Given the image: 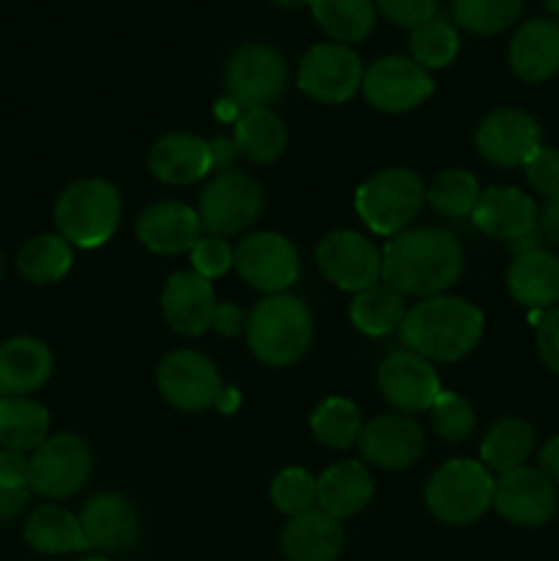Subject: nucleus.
Here are the masks:
<instances>
[{
  "mask_svg": "<svg viewBox=\"0 0 559 561\" xmlns=\"http://www.w3.org/2000/svg\"><path fill=\"white\" fill-rule=\"evenodd\" d=\"M532 449H535V431H532L529 422L507 416L486 433L480 444V458L486 469L507 474V471L521 469L526 463Z\"/></svg>",
  "mask_w": 559,
  "mask_h": 561,
  "instance_id": "nucleus-32",
  "label": "nucleus"
},
{
  "mask_svg": "<svg viewBox=\"0 0 559 561\" xmlns=\"http://www.w3.org/2000/svg\"><path fill=\"white\" fill-rule=\"evenodd\" d=\"M263 208V192L258 181L250 175L236 173H219L212 184L203 190L201 203H197V217H201V228L208 236H236L241 230L250 228L258 219Z\"/></svg>",
  "mask_w": 559,
  "mask_h": 561,
  "instance_id": "nucleus-10",
  "label": "nucleus"
},
{
  "mask_svg": "<svg viewBox=\"0 0 559 561\" xmlns=\"http://www.w3.org/2000/svg\"><path fill=\"white\" fill-rule=\"evenodd\" d=\"M411 58L422 66V69H444L455 60L460 49V36L455 31L453 22L433 16V20L422 22L411 31L409 36Z\"/></svg>",
  "mask_w": 559,
  "mask_h": 561,
  "instance_id": "nucleus-37",
  "label": "nucleus"
},
{
  "mask_svg": "<svg viewBox=\"0 0 559 561\" xmlns=\"http://www.w3.org/2000/svg\"><path fill=\"white\" fill-rule=\"evenodd\" d=\"M378 389L392 409L403 414L431 411L442 394V381L425 356L414 351H392L378 367Z\"/></svg>",
  "mask_w": 559,
  "mask_h": 561,
  "instance_id": "nucleus-16",
  "label": "nucleus"
},
{
  "mask_svg": "<svg viewBox=\"0 0 559 561\" xmlns=\"http://www.w3.org/2000/svg\"><path fill=\"white\" fill-rule=\"evenodd\" d=\"M121 222V195L110 181L82 179L55 203V225L69 244L93 250L113 239Z\"/></svg>",
  "mask_w": 559,
  "mask_h": 561,
  "instance_id": "nucleus-4",
  "label": "nucleus"
},
{
  "mask_svg": "<svg viewBox=\"0 0 559 561\" xmlns=\"http://www.w3.org/2000/svg\"><path fill=\"white\" fill-rule=\"evenodd\" d=\"M540 228L543 233H546V239L559 247V195L546 197V203H543Z\"/></svg>",
  "mask_w": 559,
  "mask_h": 561,
  "instance_id": "nucleus-49",
  "label": "nucleus"
},
{
  "mask_svg": "<svg viewBox=\"0 0 559 561\" xmlns=\"http://www.w3.org/2000/svg\"><path fill=\"white\" fill-rule=\"evenodd\" d=\"M25 540L33 551L49 553H75L85 548L80 518L58 504H42L33 510L25 520Z\"/></svg>",
  "mask_w": 559,
  "mask_h": 561,
  "instance_id": "nucleus-29",
  "label": "nucleus"
},
{
  "mask_svg": "<svg viewBox=\"0 0 559 561\" xmlns=\"http://www.w3.org/2000/svg\"><path fill=\"white\" fill-rule=\"evenodd\" d=\"M244 334L255 359L269 367H288L310 348L312 312L296 296H266L247 316Z\"/></svg>",
  "mask_w": 559,
  "mask_h": 561,
  "instance_id": "nucleus-3",
  "label": "nucleus"
},
{
  "mask_svg": "<svg viewBox=\"0 0 559 561\" xmlns=\"http://www.w3.org/2000/svg\"><path fill=\"white\" fill-rule=\"evenodd\" d=\"M524 0H453V14L475 36H497L521 16Z\"/></svg>",
  "mask_w": 559,
  "mask_h": 561,
  "instance_id": "nucleus-39",
  "label": "nucleus"
},
{
  "mask_svg": "<svg viewBox=\"0 0 559 561\" xmlns=\"http://www.w3.org/2000/svg\"><path fill=\"white\" fill-rule=\"evenodd\" d=\"M360 453L367 463L378 469H406L417 463L420 455L425 453V436L422 427L406 414H381L362 425Z\"/></svg>",
  "mask_w": 559,
  "mask_h": 561,
  "instance_id": "nucleus-19",
  "label": "nucleus"
},
{
  "mask_svg": "<svg viewBox=\"0 0 559 561\" xmlns=\"http://www.w3.org/2000/svg\"><path fill=\"white\" fill-rule=\"evenodd\" d=\"M148 168L162 184L184 186L201 181L214 168L212 146L190 131L162 135L148 151Z\"/></svg>",
  "mask_w": 559,
  "mask_h": 561,
  "instance_id": "nucleus-23",
  "label": "nucleus"
},
{
  "mask_svg": "<svg viewBox=\"0 0 559 561\" xmlns=\"http://www.w3.org/2000/svg\"><path fill=\"white\" fill-rule=\"evenodd\" d=\"M31 491L27 488H3L0 485V524L20 518L22 510L27 507Z\"/></svg>",
  "mask_w": 559,
  "mask_h": 561,
  "instance_id": "nucleus-47",
  "label": "nucleus"
},
{
  "mask_svg": "<svg viewBox=\"0 0 559 561\" xmlns=\"http://www.w3.org/2000/svg\"><path fill=\"white\" fill-rule=\"evenodd\" d=\"M540 471L551 482H559V436L548 438L540 449Z\"/></svg>",
  "mask_w": 559,
  "mask_h": 561,
  "instance_id": "nucleus-50",
  "label": "nucleus"
},
{
  "mask_svg": "<svg viewBox=\"0 0 559 561\" xmlns=\"http://www.w3.org/2000/svg\"><path fill=\"white\" fill-rule=\"evenodd\" d=\"M471 222L491 239L518 244V241L535 236L540 211H537L535 201L515 186H491L477 201Z\"/></svg>",
  "mask_w": 559,
  "mask_h": 561,
  "instance_id": "nucleus-20",
  "label": "nucleus"
},
{
  "mask_svg": "<svg viewBox=\"0 0 559 561\" xmlns=\"http://www.w3.org/2000/svg\"><path fill=\"white\" fill-rule=\"evenodd\" d=\"M362 91L381 113H409L433 96V80L414 58L387 55L365 71Z\"/></svg>",
  "mask_w": 559,
  "mask_h": 561,
  "instance_id": "nucleus-13",
  "label": "nucleus"
},
{
  "mask_svg": "<svg viewBox=\"0 0 559 561\" xmlns=\"http://www.w3.org/2000/svg\"><path fill=\"white\" fill-rule=\"evenodd\" d=\"M310 427L321 444L332 449H345L360 438L362 414L351 400L327 398L310 416Z\"/></svg>",
  "mask_w": 559,
  "mask_h": 561,
  "instance_id": "nucleus-38",
  "label": "nucleus"
},
{
  "mask_svg": "<svg viewBox=\"0 0 559 561\" xmlns=\"http://www.w3.org/2000/svg\"><path fill=\"white\" fill-rule=\"evenodd\" d=\"M406 299L392 285H373L360 290L351 301V323L367 337H384L392 329H398L406 318Z\"/></svg>",
  "mask_w": 559,
  "mask_h": 561,
  "instance_id": "nucleus-33",
  "label": "nucleus"
},
{
  "mask_svg": "<svg viewBox=\"0 0 559 561\" xmlns=\"http://www.w3.org/2000/svg\"><path fill=\"white\" fill-rule=\"evenodd\" d=\"M77 518H80L85 548L93 551L124 553L140 540V513L121 493H99L88 499Z\"/></svg>",
  "mask_w": 559,
  "mask_h": 561,
  "instance_id": "nucleus-18",
  "label": "nucleus"
},
{
  "mask_svg": "<svg viewBox=\"0 0 559 561\" xmlns=\"http://www.w3.org/2000/svg\"><path fill=\"white\" fill-rule=\"evenodd\" d=\"M373 5L384 20L409 31L436 16V0H373Z\"/></svg>",
  "mask_w": 559,
  "mask_h": 561,
  "instance_id": "nucleus-43",
  "label": "nucleus"
},
{
  "mask_svg": "<svg viewBox=\"0 0 559 561\" xmlns=\"http://www.w3.org/2000/svg\"><path fill=\"white\" fill-rule=\"evenodd\" d=\"M239 277L263 294H285L299 279L301 261L296 247L280 233H252L239 241L233 252Z\"/></svg>",
  "mask_w": 559,
  "mask_h": 561,
  "instance_id": "nucleus-11",
  "label": "nucleus"
},
{
  "mask_svg": "<svg viewBox=\"0 0 559 561\" xmlns=\"http://www.w3.org/2000/svg\"><path fill=\"white\" fill-rule=\"evenodd\" d=\"M373 499V480L360 460L334 463L318 477V510L343 520L362 513Z\"/></svg>",
  "mask_w": 559,
  "mask_h": 561,
  "instance_id": "nucleus-28",
  "label": "nucleus"
},
{
  "mask_svg": "<svg viewBox=\"0 0 559 561\" xmlns=\"http://www.w3.org/2000/svg\"><path fill=\"white\" fill-rule=\"evenodd\" d=\"M272 3L277 5V9L294 11V9H301V5H310V0H272Z\"/></svg>",
  "mask_w": 559,
  "mask_h": 561,
  "instance_id": "nucleus-52",
  "label": "nucleus"
},
{
  "mask_svg": "<svg viewBox=\"0 0 559 561\" xmlns=\"http://www.w3.org/2000/svg\"><path fill=\"white\" fill-rule=\"evenodd\" d=\"M157 387L173 409L197 414L219 403L225 394L217 365L201 351H170L157 367Z\"/></svg>",
  "mask_w": 559,
  "mask_h": 561,
  "instance_id": "nucleus-9",
  "label": "nucleus"
},
{
  "mask_svg": "<svg viewBox=\"0 0 559 561\" xmlns=\"http://www.w3.org/2000/svg\"><path fill=\"white\" fill-rule=\"evenodd\" d=\"M162 312L173 332L184 337H201L214 327V316H217L212 283L195 272H175L164 283Z\"/></svg>",
  "mask_w": 559,
  "mask_h": 561,
  "instance_id": "nucleus-21",
  "label": "nucleus"
},
{
  "mask_svg": "<svg viewBox=\"0 0 559 561\" xmlns=\"http://www.w3.org/2000/svg\"><path fill=\"white\" fill-rule=\"evenodd\" d=\"M49 438V414L31 398H0V447L27 453Z\"/></svg>",
  "mask_w": 559,
  "mask_h": 561,
  "instance_id": "nucleus-31",
  "label": "nucleus"
},
{
  "mask_svg": "<svg viewBox=\"0 0 559 561\" xmlns=\"http://www.w3.org/2000/svg\"><path fill=\"white\" fill-rule=\"evenodd\" d=\"M80 561H110V559H104V557H82Z\"/></svg>",
  "mask_w": 559,
  "mask_h": 561,
  "instance_id": "nucleus-54",
  "label": "nucleus"
},
{
  "mask_svg": "<svg viewBox=\"0 0 559 561\" xmlns=\"http://www.w3.org/2000/svg\"><path fill=\"white\" fill-rule=\"evenodd\" d=\"M486 316L458 296H431L406 312L400 337L427 362H458L480 343Z\"/></svg>",
  "mask_w": 559,
  "mask_h": 561,
  "instance_id": "nucleus-2",
  "label": "nucleus"
},
{
  "mask_svg": "<svg viewBox=\"0 0 559 561\" xmlns=\"http://www.w3.org/2000/svg\"><path fill=\"white\" fill-rule=\"evenodd\" d=\"M493 507L504 520L524 529H537L548 524L557 513V491L554 482L537 469L507 471L493 485Z\"/></svg>",
  "mask_w": 559,
  "mask_h": 561,
  "instance_id": "nucleus-17",
  "label": "nucleus"
},
{
  "mask_svg": "<svg viewBox=\"0 0 559 561\" xmlns=\"http://www.w3.org/2000/svg\"><path fill=\"white\" fill-rule=\"evenodd\" d=\"M475 142L486 162L497 168H524L540 148V126L524 110L502 107L482 118Z\"/></svg>",
  "mask_w": 559,
  "mask_h": 561,
  "instance_id": "nucleus-15",
  "label": "nucleus"
},
{
  "mask_svg": "<svg viewBox=\"0 0 559 561\" xmlns=\"http://www.w3.org/2000/svg\"><path fill=\"white\" fill-rule=\"evenodd\" d=\"M464 272V250L447 230L414 228L392 236L381 255V277L403 296H442Z\"/></svg>",
  "mask_w": 559,
  "mask_h": 561,
  "instance_id": "nucleus-1",
  "label": "nucleus"
},
{
  "mask_svg": "<svg viewBox=\"0 0 559 561\" xmlns=\"http://www.w3.org/2000/svg\"><path fill=\"white\" fill-rule=\"evenodd\" d=\"M526 181L532 184V190L540 192V195L554 197L559 195V151L557 148L540 146L535 151V157L524 164Z\"/></svg>",
  "mask_w": 559,
  "mask_h": 561,
  "instance_id": "nucleus-44",
  "label": "nucleus"
},
{
  "mask_svg": "<svg viewBox=\"0 0 559 561\" xmlns=\"http://www.w3.org/2000/svg\"><path fill=\"white\" fill-rule=\"evenodd\" d=\"M497 480L482 463L469 458H455L438 466L425 485V504L447 526L475 524L493 504Z\"/></svg>",
  "mask_w": 559,
  "mask_h": 561,
  "instance_id": "nucleus-5",
  "label": "nucleus"
},
{
  "mask_svg": "<svg viewBox=\"0 0 559 561\" xmlns=\"http://www.w3.org/2000/svg\"><path fill=\"white\" fill-rule=\"evenodd\" d=\"M27 458L25 453L0 449V485L3 488H27Z\"/></svg>",
  "mask_w": 559,
  "mask_h": 561,
  "instance_id": "nucleus-46",
  "label": "nucleus"
},
{
  "mask_svg": "<svg viewBox=\"0 0 559 561\" xmlns=\"http://www.w3.org/2000/svg\"><path fill=\"white\" fill-rule=\"evenodd\" d=\"M201 217L190 206L175 201H159L137 219V239L157 255H181L201 239Z\"/></svg>",
  "mask_w": 559,
  "mask_h": 561,
  "instance_id": "nucleus-22",
  "label": "nucleus"
},
{
  "mask_svg": "<svg viewBox=\"0 0 559 561\" xmlns=\"http://www.w3.org/2000/svg\"><path fill=\"white\" fill-rule=\"evenodd\" d=\"M53 376V351L36 337H11L0 345V398H27Z\"/></svg>",
  "mask_w": 559,
  "mask_h": 561,
  "instance_id": "nucleus-25",
  "label": "nucleus"
},
{
  "mask_svg": "<svg viewBox=\"0 0 559 561\" xmlns=\"http://www.w3.org/2000/svg\"><path fill=\"white\" fill-rule=\"evenodd\" d=\"M71 244L60 233L33 236L16 255V268L33 285H49L71 268Z\"/></svg>",
  "mask_w": 559,
  "mask_h": 561,
  "instance_id": "nucleus-35",
  "label": "nucleus"
},
{
  "mask_svg": "<svg viewBox=\"0 0 559 561\" xmlns=\"http://www.w3.org/2000/svg\"><path fill=\"white\" fill-rule=\"evenodd\" d=\"M272 502L280 513L296 518L318 504V480L305 469H285L272 482Z\"/></svg>",
  "mask_w": 559,
  "mask_h": 561,
  "instance_id": "nucleus-40",
  "label": "nucleus"
},
{
  "mask_svg": "<svg viewBox=\"0 0 559 561\" xmlns=\"http://www.w3.org/2000/svg\"><path fill=\"white\" fill-rule=\"evenodd\" d=\"M318 268L340 290H367L381 277V255L376 247L354 230H334L323 236L316 250Z\"/></svg>",
  "mask_w": 559,
  "mask_h": 561,
  "instance_id": "nucleus-14",
  "label": "nucleus"
},
{
  "mask_svg": "<svg viewBox=\"0 0 559 561\" xmlns=\"http://www.w3.org/2000/svg\"><path fill=\"white\" fill-rule=\"evenodd\" d=\"M280 548L288 561H338L345 548L343 524L316 507L285 524Z\"/></svg>",
  "mask_w": 559,
  "mask_h": 561,
  "instance_id": "nucleus-24",
  "label": "nucleus"
},
{
  "mask_svg": "<svg viewBox=\"0 0 559 561\" xmlns=\"http://www.w3.org/2000/svg\"><path fill=\"white\" fill-rule=\"evenodd\" d=\"M214 329L225 337H236L239 332L247 329V316L241 307L236 305H217V316H214Z\"/></svg>",
  "mask_w": 559,
  "mask_h": 561,
  "instance_id": "nucleus-48",
  "label": "nucleus"
},
{
  "mask_svg": "<svg viewBox=\"0 0 559 561\" xmlns=\"http://www.w3.org/2000/svg\"><path fill=\"white\" fill-rule=\"evenodd\" d=\"M233 142L250 162L269 164L283 157L288 135H285V124L274 110L250 107L236 118Z\"/></svg>",
  "mask_w": 559,
  "mask_h": 561,
  "instance_id": "nucleus-30",
  "label": "nucleus"
},
{
  "mask_svg": "<svg viewBox=\"0 0 559 561\" xmlns=\"http://www.w3.org/2000/svg\"><path fill=\"white\" fill-rule=\"evenodd\" d=\"M475 409L469 405V400L455 392H442L436 403L431 405L433 433L449 444L469 438L475 431Z\"/></svg>",
  "mask_w": 559,
  "mask_h": 561,
  "instance_id": "nucleus-41",
  "label": "nucleus"
},
{
  "mask_svg": "<svg viewBox=\"0 0 559 561\" xmlns=\"http://www.w3.org/2000/svg\"><path fill=\"white\" fill-rule=\"evenodd\" d=\"M543 5H546V11L551 14V20L559 22V0H543Z\"/></svg>",
  "mask_w": 559,
  "mask_h": 561,
  "instance_id": "nucleus-53",
  "label": "nucleus"
},
{
  "mask_svg": "<svg viewBox=\"0 0 559 561\" xmlns=\"http://www.w3.org/2000/svg\"><path fill=\"white\" fill-rule=\"evenodd\" d=\"M480 195V184L466 170H444L425 186V201L431 203L433 211L449 219L471 217Z\"/></svg>",
  "mask_w": 559,
  "mask_h": 561,
  "instance_id": "nucleus-36",
  "label": "nucleus"
},
{
  "mask_svg": "<svg viewBox=\"0 0 559 561\" xmlns=\"http://www.w3.org/2000/svg\"><path fill=\"white\" fill-rule=\"evenodd\" d=\"M537 351L548 370L559 373V307L543 312L537 321Z\"/></svg>",
  "mask_w": 559,
  "mask_h": 561,
  "instance_id": "nucleus-45",
  "label": "nucleus"
},
{
  "mask_svg": "<svg viewBox=\"0 0 559 561\" xmlns=\"http://www.w3.org/2000/svg\"><path fill=\"white\" fill-rule=\"evenodd\" d=\"M192 255V272L201 274L203 279H217L230 272L233 266V247L219 236H201L195 247L190 250Z\"/></svg>",
  "mask_w": 559,
  "mask_h": 561,
  "instance_id": "nucleus-42",
  "label": "nucleus"
},
{
  "mask_svg": "<svg viewBox=\"0 0 559 561\" xmlns=\"http://www.w3.org/2000/svg\"><path fill=\"white\" fill-rule=\"evenodd\" d=\"M310 11L321 31L334 42H362L376 25L373 0H310Z\"/></svg>",
  "mask_w": 559,
  "mask_h": 561,
  "instance_id": "nucleus-34",
  "label": "nucleus"
},
{
  "mask_svg": "<svg viewBox=\"0 0 559 561\" xmlns=\"http://www.w3.org/2000/svg\"><path fill=\"white\" fill-rule=\"evenodd\" d=\"M365 80V69L354 49L345 44H316L299 64V88L323 104H343Z\"/></svg>",
  "mask_w": 559,
  "mask_h": 561,
  "instance_id": "nucleus-12",
  "label": "nucleus"
},
{
  "mask_svg": "<svg viewBox=\"0 0 559 561\" xmlns=\"http://www.w3.org/2000/svg\"><path fill=\"white\" fill-rule=\"evenodd\" d=\"M507 290L529 310H551L559 301V257L540 247L521 250L507 268Z\"/></svg>",
  "mask_w": 559,
  "mask_h": 561,
  "instance_id": "nucleus-27",
  "label": "nucleus"
},
{
  "mask_svg": "<svg viewBox=\"0 0 559 561\" xmlns=\"http://www.w3.org/2000/svg\"><path fill=\"white\" fill-rule=\"evenodd\" d=\"M288 85V69L283 55L269 44H244L225 64V88L230 102L250 107H269L283 96Z\"/></svg>",
  "mask_w": 559,
  "mask_h": 561,
  "instance_id": "nucleus-8",
  "label": "nucleus"
},
{
  "mask_svg": "<svg viewBox=\"0 0 559 561\" xmlns=\"http://www.w3.org/2000/svg\"><path fill=\"white\" fill-rule=\"evenodd\" d=\"M356 214L381 236H398L414 222L425 203V184L409 168H389L367 179L356 192Z\"/></svg>",
  "mask_w": 559,
  "mask_h": 561,
  "instance_id": "nucleus-6",
  "label": "nucleus"
},
{
  "mask_svg": "<svg viewBox=\"0 0 559 561\" xmlns=\"http://www.w3.org/2000/svg\"><path fill=\"white\" fill-rule=\"evenodd\" d=\"M212 146V159H214V168H223L225 173L230 170V162L236 159V142L233 140H223V137H217V140L208 142Z\"/></svg>",
  "mask_w": 559,
  "mask_h": 561,
  "instance_id": "nucleus-51",
  "label": "nucleus"
},
{
  "mask_svg": "<svg viewBox=\"0 0 559 561\" xmlns=\"http://www.w3.org/2000/svg\"><path fill=\"white\" fill-rule=\"evenodd\" d=\"M510 69L524 82H546L559 71V22L529 20L510 42Z\"/></svg>",
  "mask_w": 559,
  "mask_h": 561,
  "instance_id": "nucleus-26",
  "label": "nucleus"
},
{
  "mask_svg": "<svg viewBox=\"0 0 559 561\" xmlns=\"http://www.w3.org/2000/svg\"><path fill=\"white\" fill-rule=\"evenodd\" d=\"M91 447L75 433H58L33 449L31 463H27V491L60 502L85 488V482L91 480Z\"/></svg>",
  "mask_w": 559,
  "mask_h": 561,
  "instance_id": "nucleus-7",
  "label": "nucleus"
}]
</instances>
